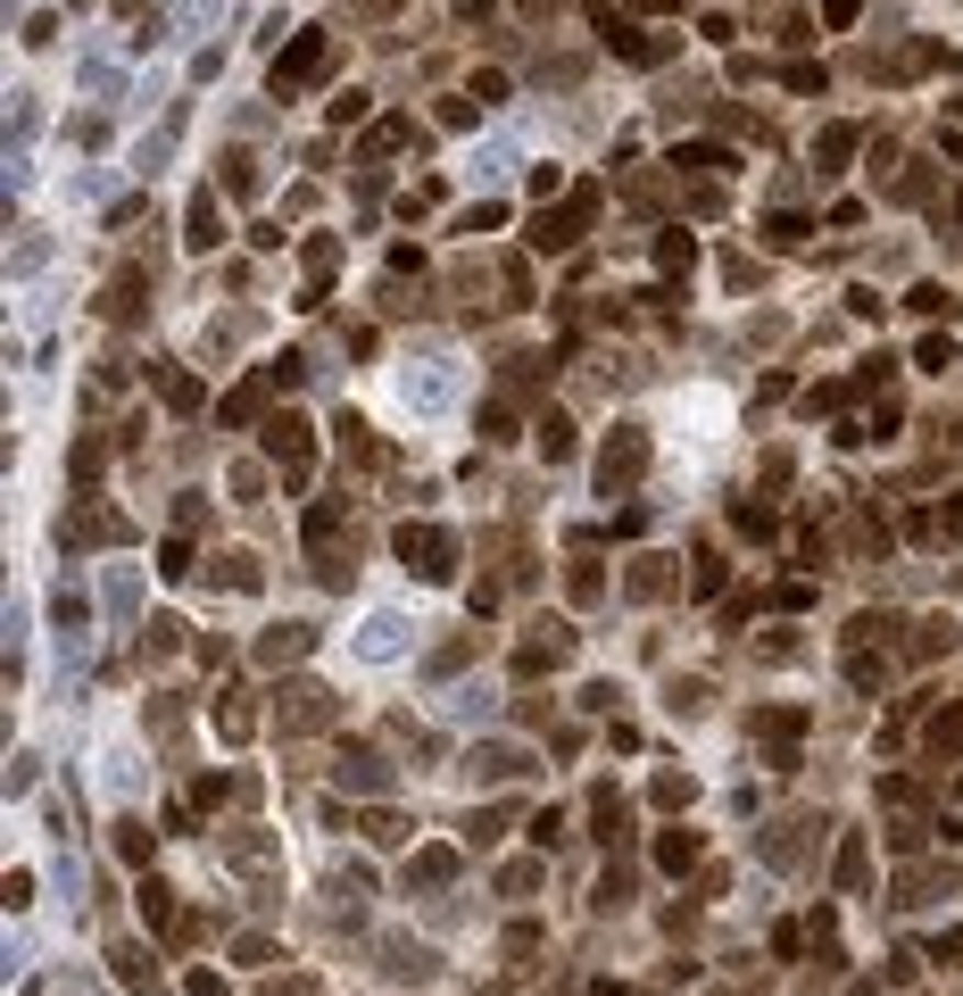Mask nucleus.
<instances>
[{"instance_id": "3", "label": "nucleus", "mask_w": 963, "mask_h": 996, "mask_svg": "<svg viewBox=\"0 0 963 996\" xmlns=\"http://www.w3.org/2000/svg\"><path fill=\"white\" fill-rule=\"evenodd\" d=\"M399 564H407V573H416V582H449L457 573V540L449 531H433V524H399Z\"/></svg>"}, {"instance_id": "30", "label": "nucleus", "mask_w": 963, "mask_h": 996, "mask_svg": "<svg viewBox=\"0 0 963 996\" xmlns=\"http://www.w3.org/2000/svg\"><path fill=\"white\" fill-rule=\"evenodd\" d=\"M142 914H150L158 930H175V921H183V914H175V888H167V881H142Z\"/></svg>"}, {"instance_id": "42", "label": "nucleus", "mask_w": 963, "mask_h": 996, "mask_svg": "<svg viewBox=\"0 0 963 996\" xmlns=\"http://www.w3.org/2000/svg\"><path fill=\"white\" fill-rule=\"evenodd\" d=\"M116 855H125V864H150V830H142V822H116Z\"/></svg>"}, {"instance_id": "29", "label": "nucleus", "mask_w": 963, "mask_h": 996, "mask_svg": "<svg viewBox=\"0 0 963 996\" xmlns=\"http://www.w3.org/2000/svg\"><path fill=\"white\" fill-rule=\"evenodd\" d=\"M648 797H657L664 814H681L690 797H698V781H690V772H657V790H648Z\"/></svg>"}, {"instance_id": "21", "label": "nucleus", "mask_w": 963, "mask_h": 996, "mask_svg": "<svg viewBox=\"0 0 963 996\" xmlns=\"http://www.w3.org/2000/svg\"><path fill=\"white\" fill-rule=\"evenodd\" d=\"M358 830H366L374 847H407V830H416V822H407V814H391V806H366Z\"/></svg>"}, {"instance_id": "60", "label": "nucleus", "mask_w": 963, "mask_h": 996, "mask_svg": "<svg viewBox=\"0 0 963 996\" xmlns=\"http://www.w3.org/2000/svg\"><path fill=\"white\" fill-rule=\"evenodd\" d=\"M855 9H864V0H831L822 18H831V25H855Z\"/></svg>"}, {"instance_id": "56", "label": "nucleus", "mask_w": 963, "mask_h": 996, "mask_svg": "<svg viewBox=\"0 0 963 996\" xmlns=\"http://www.w3.org/2000/svg\"><path fill=\"white\" fill-rule=\"evenodd\" d=\"M848 150H855V133H848V125H831V133H822V167H839Z\"/></svg>"}, {"instance_id": "1", "label": "nucleus", "mask_w": 963, "mask_h": 996, "mask_svg": "<svg viewBox=\"0 0 963 996\" xmlns=\"http://www.w3.org/2000/svg\"><path fill=\"white\" fill-rule=\"evenodd\" d=\"M333 715H340V697L324 690V681H283V690H275V731H283V739L333 731Z\"/></svg>"}, {"instance_id": "55", "label": "nucleus", "mask_w": 963, "mask_h": 996, "mask_svg": "<svg viewBox=\"0 0 963 996\" xmlns=\"http://www.w3.org/2000/svg\"><path fill=\"white\" fill-rule=\"evenodd\" d=\"M773 955H781V963L806 955V921H781V930H773Z\"/></svg>"}, {"instance_id": "22", "label": "nucleus", "mask_w": 963, "mask_h": 996, "mask_svg": "<svg viewBox=\"0 0 963 996\" xmlns=\"http://www.w3.org/2000/svg\"><path fill=\"white\" fill-rule=\"evenodd\" d=\"M540 947H548V939H540V921H507V972H540V963H531Z\"/></svg>"}, {"instance_id": "5", "label": "nucleus", "mask_w": 963, "mask_h": 996, "mask_svg": "<svg viewBox=\"0 0 963 996\" xmlns=\"http://www.w3.org/2000/svg\"><path fill=\"white\" fill-rule=\"evenodd\" d=\"M590 216H598V191H573L566 208H548L540 225H531V249H540V258H557V249H573L590 233Z\"/></svg>"}, {"instance_id": "17", "label": "nucleus", "mask_w": 963, "mask_h": 996, "mask_svg": "<svg viewBox=\"0 0 963 996\" xmlns=\"http://www.w3.org/2000/svg\"><path fill=\"white\" fill-rule=\"evenodd\" d=\"M590 822H598V839H606V847H624V839H631V806H624L615 790L590 797Z\"/></svg>"}, {"instance_id": "63", "label": "nucleus", "mask_w": 963, "mask_h": 996, "mask_svg": "<svg viewBox=\"0 0 963 996\" xmlns=\"http://www.w3.org/2000/svg\"><path fill=\"white\" fill-rule=\"evenodd\" d=\"M848 996H881V988H872V980H855V988H848Z\"/></svg>"}, {"instance_id": "51", "label": "nucleus", "mask_w": 963, "mask_h": 996, "mask_svg": "<svg viewBox=\"0 0 963 996\" xmlns=\"http://www.w3.org/2000/svg\"><path fill=\"white\" fill-rule=\"evenodd\" d=\"M150 731H158V739L183 731V706H175V697H150Z\"/></svg>"}, {"instance_id": "27", "label": "nucleus", "mask_w": 963, "mask_h": 996, "mask_svg": "<svg viewBox=\"0 0 963 996\" xmlns=\"http://www.w3.org/2000/svg\"><path fill=\"white\" fill-rule=\"evenodd\" d=\"M473 657H482V631H457L449 648H433V673H466Z\"/></svg>"}, {"instance_id": "58", "label": "nucleus", "mask_w": 963, "mask_h": 996, "mask_svg": "<svg viewBox=\"0 0 963 996\" xmlns=\"http://www.w3.org/2000/svg\"><path fill=\"white\" fill-rule=\"evenodd\" d=\"M939 540H963V490H955V499L939 507Z\"/></svg>"}, {"instance_id": "2", "label": "nucleus", "mask_w": 963, "mask_h": 996, "mask_svg": "<svg viewBox=\"0 0 963 996\" xmlns=\"http://www.w3.org/2000/svg\"><path fill=\"white\" fill-rule=\"evenodd\" d=\"M640 473H648V433H640V424H615L606 449H598V499H624Z\"/></svg>"}, {"instance_id": "32", "label": "nucleus", "mask_w": 963, "mask_h": 996, "mask_svg": "<svg viewBox=\"0 0 963 996\" xmlns=\"http://www.w3.org/2000/svg\"><path fill=\"white\" fill-rule=\"evenodd\" d=\"M175 648H183V623H175V615H158L150 631H142V657H175Z\"/></svg>"}, {"instance_id": "24", "label": "nucleus", "mask_w": 963, "mask_h": 996, "mask_svg": "<svg viewBox=\"0 0 963 996\" xmlns=\"http://www.w3.org/2000/svg\"><path fill=\"white\" fill-rule=\"evenodd\" d=\"M657 864L664 872H690V864H698V830H657Z\"/></svg>"}, {"instance_id": "12", "label": "nucleus", "mask_w": 963, "mask_h": 996, "mask_svg": "<svg viewBox=\"0 0 963 996\" xmlns=\"http://www.w3.org/2000/svg\"><path fill=\"white\" fill-rule=\"evenodd\" d=\"M307 648H316V631H307V623H275V631L258 639V664H300Z\"/></svg>"}, {"instance_id": "50", "label": "nucleus", "mask_w": 963, "mask_h": 996, "mask_svg": "<svg viewBox=\"0 0 963 996\" xmlns=\"http://www.w3.org/2000/svg\"><path fill=\"white\" fill-rule=\"evenodd\" d=\"M225 191H258V158H249V150L225 158Z\"/></svg>"}, {"instance_id": "18", "label": "nucleus", "mask_w": 963, "mask_h": 996, "mask_svg": "<svg viewBox=\"0 0 963 996\" xmlns=\"http://www.w3.org/2000/svg\"><path fill=\"white\" fill-rule=\"evenodd\" d=\"M109 963H116V980H125V988H142V996H158V963H150V955H142V947H125V939H116V947H109Z\"/></svg>"}, {"instance_id": "36", "label": "nucleus", "mask_w": 963, "mask_h": 996, "mask_svg": "<svg viewBox=\"0 0 963 996\" xmlns=\"http://www.w3.org/2000/svg\"><path fill=\"white\" fill-rule=\"evenodd\" d=\"M566 590H573V606H598V598H606V573H598V564H573Z\"/></svg>"}, {"instance_id": "49", "label": "nucleus", "mask_w": 963, "mask_h": 996, "mask_svg": "<svg viewBox=\"0 0 963 996\" xmlns=\"http://www.w3.org/2000/svg\"><path fill=\"white\" fill-rule=\"evenodd\" d=\"M158 391H167V407H183V415L200 407V382H191V374H158Z\"/></svg>"}, {"instance_id": "26", "label": "nucleus", "mask_w": 963, "mask_h": 996, "mask_svg": "<svg viewBox=\"0 0 963 996\" xmlns=\"http://www.w3.org/2000/svg\"><path fill=\"white\" fill-rule=\"evenodd\" d=\"M947 648H955V623L947 615H930L922 631H914V664H930V657H947Z\"/></svg>"}, {"instance_id": "62", "label": "nucleus", "mask_w": 963, "mask_h": 996, "mask_svg": "<svg viewBox=\"0 0 963 996\" xmlns=\"http://www.w3.org/2000/svg\"><path fill=\"white\" fill-rule=\"evenodd\" d=\"M391 9H399V0H358V18H391Z\"/></svg>"}, {"instance_id": "16", "label": "nucleus", "mask_w": 963, "mask_h": 996, "mask_svg": "<svg viewBox=\"0 0 963 996\" xmlns=\"http://www.w3.org/2000/svg\"><path fill=\"white\" fill-rule=\"evenodd\" d=\"M216 731H225L233 748H242V739L258 731V706H249V690H225V697H216Z\"/></svg>"}, {"instance_id": "57", "label": "nucleus", "mask_w": 963, "mask_h": 996, "mask_svg": "<svg viewBox=\"0 0 963 996\" xmlns=\"http://www.w3.org/2000/svg\"><path fill=\"white\" fill-rule=\"evenodd\" d=\"M266 490V466H233V499H258Z\"/></svg>"}, {"instance_id": "54", "label": "nucleus", "mask_w": 963, "mask_h": 996, "mask_svg": "<svg viewBox=\"0 0 963 996\" xmlns=\"http://www.w3.org/2000/svg\"><path fill=\"white\" fill-rule=\"evenodd\" d=\"M806 407H814V415H831V407H848V382H814V391H806Z\"/></svg>"}, {"instance_id": "6", "label": "nucleus", "mask_w": 963, "mask_h": 996, "mask_svg": "<svg viewBox=\"0 0 963 996\" xmlns=\"http://www.w3.org/2000/svg\"><path fill=\"white\" fill-rule=\"evenodd\" d=\"M266 457H275V466H283V482L300 490L307 466H316V433H307L300 415H275V424H266Z\"/></svg>"}, {"instance_id": "37", "label": "nucleus", "mask_w": 963, "mask_h": 996, "mask_svg": "<svg viewBox=\"0 0 963 996\" xmlns=\"http://www.w3.org/2000/svg\"><path fill=\"white\" fill-rule=\"evenodd\" d=\"M473 772H482V781H507V772H524V756L515 748H473Z\"/></svg>"}, {"instance_id": "11", "label": "nucleus", "mask_w": 963, "mask_h": 996, "mask_svg": "<svg viewBox=\"0 0 963 996\" xmlns=\"http://www.w3.org/2000/svg\"><path fill=\"white\" fill-rule=\"evenodd\" d=\"M922 756H930V764H947V756H963V706H939V715L922 723Z\"/></svg>"}, {"instance_id": "46", "label": "nucleus", "mask_w": 963, "mask_h": 996, "mask_svg": "<svg viewBox=\"0 0 963 996\" xmlns=\"http://www.w3.org/2000/svg\"><path fill=\"white\" fill-rule=\"evenodd\" d=\"M158 573H167V582H175V573H191V531H175V540L158 548Z\"/></svg>"}, {"instance_id": "23", "label": "nucleus", "mask_w": 963, "mask_h": 996, "mask_svg": "<svg viewBox=\"0 0 963 996\" xmlns=\"http://www.w3.org/2000/svg\"><path fill=\"white\" fill-rule=\"evenodd\" d=\"M183 242H191V249H216V242H225V216H216V200H209V191L191 200V233H183Z\"/></svg>"}, {"instance_id": "25", "label": "nucleus", "mask_w": 963, "mask_h": 996, "mask_svg": "<svg viewBox=\"0 0 963 996\" xmlns=\"http://www.w3.org/2000/svg\"><path fill=\"white\" fill-rule=\"evenodd\" d=\"M657 266H664V275H690V266H698V242L664 225V233H657Z\"/></svg>"}, {"instance_id": "52", "label": "nucleus", "mask_w": 963, "mask_h": 996, "mask_svg": "<svg viewBox=\"0 0 963 996\" xmlns=\"http://www.w3.org/2000/svg\"><path fill=\"white\" fill-rule=\"evenodd\" d=\"M233 955H242V963H283V955H275V939H258V930H242V939H233Z\"/></svg>"}, {"instance_id": "38", "label": "nucleus", "mask_w": 963, "mask_h": 996, "mask_svg": "<svg viewBox=\"0 0 963 996\" xmlns=\"http://www.w3.org/2000/svg\"><path fill=\"white\" fill-rule=\"evenodd\" d=\"M531 888H540V855H524V864L499 872V897H531Z\"/></svg>"}, {"instance_id": "10", "label": "nucleus", "mask_w": 963, "mask_h": 996, "mask_svg": "<svg viewBox=\"0 0 963 996\" xmlns=\"http://www.w3.org/2000/svg\"><path fill=\"white\" fill-rule=\"evenodd\" d=\"M831 881H839V897H864V881H872V847H864V830H848V839H839Z\"/></svg>"}, {"instance_id": "28", "label": "nucleus", "mask_w": 963, "mask_h": 996, "mask_svg": "<svg viewBox=\"0 0 963 996\" xmlns=\"http://www.w3.org/2000/svg\"><path fill=\"white\" fill-rule=\"evenodd\" d=\"M673 167H681V175H715V167H739V158L715 150V142H690V150H673Z\"/></svg>"}, {"instance_id": "7", "label": "nucleus", "mask_w": 963, "mask_h": 996, "mask_svg": "<svg viewBox=\"0 0 963 996\" xmlns=\"http://www.w3.org/2000/svg\"><path fill=\"white\" fill-rule=\"evenodd\" d=\"M748 731L764 739V748H773V764H781V772H790V764H797L790 748L806 739V706H755V715H748Z\"/></svg>"}, {"instance_id": "19", "label": "nucleus", "mask_w": 963, "mask_h": 996, "mask_svg": "<svg viewBox=\"0 0 963 996\" xmlns=\"http://www.w3.org/2000/svg\"><path fill=\"white\" fill-rule=\"evenodd\" d=\"M664 564H673V557H640V564H631V573H624V590H631V598H640V606H657L664 590H673V573H664Z\"/></svg>"}, {"instance_id": "43", "label": "nucleus", "mask_w": 963, "mask_h": 996, "mask_svg": "<svg viewBox=\"0 0 963 996\" xmlns=\"http://www.w3.org/2000/svg\"><path fill=\"white\" fill-rule=\"evenodd\" d=\"M906 307H922V316H955V291H939V282H914V300Z\"/></svg>"}, {"instance_id": "31", "label": "nucleus", "mask_w": 963, "mask_h": 996, "mask_svg": "<svg viewBox=\"0 0 963 996\" xmlns=\"http://www.w3.org/2000/svg\"><path fill=\"white\" fill-rule=\"evenodd\" d=\"M407 142H416V125H407V116H391V125H374V133H366V158H382V150H407Z\"/></svg>"}, {"instance_id": "33", "label": "nucleus", "mask_w": 963, "mask_h": 996, "mask_svg": "<svg viewBox=\"0 0 963 996\" xmlns=\"http://www.w3.org/2000/svg\"><path fill=\"white\" fill-rule=\"evenodd\" d=\"M225 797H242V781H216V772H209V781H191V814H216Z\"/></svg>"}, {"instance_id": "13", "label": "nucleus", "mask_w": 963, "mask_h": 996, "mask_svg": "<svg viewBox=\"0 0 963 996\" xmlns=\"http://www.w3.org/2000/svg\"><path fill=\"white\" fill-rule=\"evenodd\" d=\"M382 972H391V980H433V947H416V939H382Z\"/></svg>"}, {"instance_id": "44", "label": "nucleus", "mask_w": 963, "mask_h": 996, "mask_svg": "<svg viewBox=\"0 0 963 996\" xmlns=\"http://www.w3.org/2000/svg\"><path fill=\"white\" fill-rule=\"evenodd\" d=\"M914 366H930V374H947V366H955V340H947V333H930L922 349H914Z\"/></svg>"}, {"instance_id": "35", "label": "nucleus", "mask_w": 963, "mask_h": 996, "mask_svg": "<svg viewBox=\"0 0 963 996\" xmlns=\"http://www.w3.org/2000/svg\"><path fill=\"white\" fill-rule=\"evenodd\" d=\"M209 573H216L225 590H258V557H216Z\"/></svg>"}, {"instance_id": "20", "label": "nucleus", "mask_w": 963, "mask_h": 996, "mask_svg": "<svg viewBox=\"0 0 963 996\" xmlns=\"http://www.w3.org/2000/svg\"><path fill=\"white\" fill-rule=\"evenodd\" d=\"M340 781H349V790H382V756L374 748H358V739H349V748H340Z\"/></svg>"}, {"instance_id": "4", "label": "nucleus", "mask_w": 963, "mask_h": 996, "mask_svg": "<svg viewBox=\"0 0 963 996\" xmlns=\"http://www.w3.org/2000/svg\"><path fill=\"white\" fill-rule=\"evenodd\" d=\"M814 847H822V822H814V814H790V822L764 830V864L773 872H814Z\"/></svg>"}, {"instance_id": "45", "label": "nucleus", "mask_w": 963, "mask_h": 996, "mask_svg": "<svg viewBox=\"0 0 963 996\" xmlns=\"http://www.w3.org/2000/svg\"><path fill=\"white\" fill-rule=\"evenodd\" d=\"M731 524H739V540H773V531H781L764 507H731Z\"/></svg>"}, {"instance_id": "40", "label": "nucleus", "mask_w": 963, "mask_h": 996, "mask_svg": "<svg viewBox=\"0 0 963 996\" xmlns=\"http://www.w3.org/2000/svg\"><path fill=\"white\" fill-rule=\"evenodd\" d=\"M690 590H698V598H723V557H715V548H698V573H690Z\"/></svg>"}, {"instance_id": "34", "label": "nucleus", "mask_w": 963, "mask_h": 996, "mask_svg": "<svg viewBox=\"0 0 963 996\" xmlns=\"http://www.w3.org/2000/svg\"><path fill=\"white\" fill-rule=\"evenodd\" d=\"M540 457H548V466L573 457V424H566V415H540Z\"/></svg>"}, {"instance_id": "14", "label": "nucleus", "mask_w": 963, "mask_h": 996, "mask_svg": "<svg viewBox=\"0 0 963 996\" xmlns=\"http://www.w3.org/2000/svg\"><path fill=\"white\" fill-rule=\"evenodd\" d=\"M266 391H275V374H266V366H258V374H249L242 391H225V407H216V424H249V415L266 407Z\"/></svg>"}, {"instance_id": "61", "label": "nucleus", "mask_w": 963, "mask_h": 996, "mask_svg": "<svg viewBox=\"0 0 963 996\" xmlns=\"http://www.w3.org/2000/svg\"><path fill=\"white\" fill-rule=\"evenodd\" d=\"M939 955H947V963H955V972H963V930H955V939H939Z\"/></svg>"}, {"instance_id": "47", "label": "nucleus", "mask_w": 963, "mask_h": 996, "mask_svg": "<svg viewBox=\"0 0 963 996\" xmlns=\"http://www.w3.org/2000/svg\"><path fill=\"white\" fill-rule=\"evenodd\" d=\"M499 830H507V814H499V806H482V814H473V822H466V847H491Z\"/></svg>"}, {"instance_id": "15", "label": "nucleus", "mask_w": 963, "mask_h": 996, "mask_svg": "<svg viewBox=\"0 0 963 996\" xmlns=\"http://www.w3.org/2000/svg\"><path fill=\"white\" fill-rule=\"evenodd\" d=\"M142 307H150V275H116V282H109V300H100V316L125 324V316H142Z\"/></svg>"}, {"instance_id": "48", "label": "nucleus", "mask_w": 963, "mask_h": 996, "mask_svg": "<svg viewBox=\"0 0 963 996\" xmlns=\"http://www.w3.org/2000/svg\"><path fill=\"white\" fill-rule=\"evenodd\" d=\"M624 897H631V864H615V872H606V881H598V914H615V905H624Z\"/></svg>"}, {"instance_id": "53", "label": "nucleus", "mask_w": 963, "mask_h": 996, "mask_svg": "<svg viewBox=\"0 0 963 996\" xmlns=\"http://www.w3.org/2000/svg\"><path fill=\"white\" fill-rule=\"evenodd\" d=\"M773 606H781V615H797V606H814V582H773Z\"/></svg>"}, {"instance_id": "39", "label": "nucleus", "mask_w": 963, "mask_h": 996, "mask_svg": "<svg viewBox=\"0 0 963 996\" xmlns=\"http://www.w3.org/2000/svg\"><path fill=\"white\" fill-rule=\"evenodd\" d=\"M806 233H814L806 216H764V242H773V249H797Z\"/></svg>"}, {"instance_id": "59", "label": "nucleus", "mask_w": 963, "mask_h": 996, "mask_svg": "<svg viewBox=\"0 0 963 996\" xmlns=\"http://www.w3.org/2000/svg\"><path fill=\"white\" fill-rule=\"evenodd\" d=\"M191 996H233V988H225L216 972H191Z\"/></svg>"}, {"instance_id": "41", "label": "nucleus", "mask_w": 963, "mask_h": 996, "mask_svg": "<svg viewBox=\"0 0 963 996\" xmlns=\"http://www.w3.org/2000/svg\"><path fill=\"white\" fill-rule=\"evenodd\" d=\"M340 531V499H324V507H307V548H324Z\"/></svg>"}, {"instance_id": "9", "label": "nucleus", "mask_w": 963, "mask_h": 996, "mask_svg": "<svg viewBox=\"0 0 963 996\" xmlns=\"http://www.w3.org/2000/svg\"><path fill=\"white\" fill-rule=\"evenodd\" d=\"M457 864H466L457 847H424V855H407L399 888H407V897H424V888H449V881H457Z\"/></svg>"}, {"instance_id": "8", "label": "nucleus", "mask_w": 963, "mask_h": 996, "mask_svg": "<svg viewBox=\"0 0 963 996\" xmlns=\"http://www.w3.org/2000/svg\"><path fill=\"white\" fill-rule=\"evenodd\" d=\"M324 76V34H291V51L275 58V92H300Z\"/></svg>"}, {"instance_id": "64", "label": "nucleus", "mask_w": 963, "mask_h": 996, "mask_svg": "<svg viewBox=\"0 0 963 996\" xmlns=\"http://www.w3.org/2000/svg\"><path fill=\"white\" fill-rule=\"evenodd\" d=\"M955 225H963V200H955Z\"/></svg>"}]
</instances>
